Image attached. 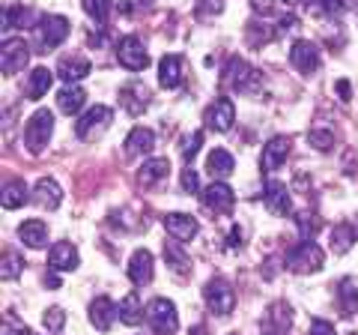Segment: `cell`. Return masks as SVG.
Returning <instances> with one entry per match:
<instances>
[{
  "mask_svg": "<svg viewBox=\"0 0 358 335\" xmlns=\"http://www.w3.org/2000/svg\"><path fill=\"white\" fill-rule=\"evenodd\" d=\"M188 335H209V332H206V327H194V329L188 332Z\"/></svg>",
  "mask_w": 358,
  "mask_h": 335,
  "instance_id": "52",
  "label": "cell"
},
{
  "mask_svg": "<svg viewBox=\"0 0 358 335\" xmlns=\"http://www.w3.org/2000/svg\"><path fill=\"white\" fill-rule=\"evenodd\" d=\"M120 102L131 117H138L141 111L147 108V90H143L141 84H129V87H122L120 90Z\"/></svg>",
  "mask_w": 358,
  "mask_h": 335,
  "instance_id": "26",
  "label": "cell"
},
{
  "mask_svg": "<svg viewBox=\"0 0 358 335\" xmlns=\"http://www.w3.org/2000/svg\"><path fill=\"white\" fill-rule=\"evenodd\" d=\"M338 93H341V99H343V102H346V99H350V81H338Z\"/></svg>",
  "mask_w": 358,
  "mask_h": 335,
  "instance_id": "51",
  "label": "cell"
},
{
  "mask_svg": "<svg viewBox=\"0 0 358 335\" xmlns=\"http://www.w3.org/2000/svg\"><path fill=\"white\" fill-rule=\"evenodd\" d=\"M164 228L167 233L176 240V242H188V240H194L197 237V219L194 216H188V213H167L164 216Z\"/></svg>",
  "mask_w": 358,
  "mask_h": 335,
  "instance_id": "13",
  "label": "cell"
},
{
  "mask_svg": "<svg viewBox=\"0 0 358 335\" xmlns=\"http://www.w3.org/2000/svg\"><path fill=\"white\" fill-rule=\"evenodd\" d=\"M147 320L155 335H173L179 327V317H176V306L164 296H155L152 303L147 306Z\"/></svg>",
  "mask_w": 358,
  "mask_h": 335,
  "instance_id": "2",
  "label": "cell"
},
{
  "mask_svg": "<svg viewBox=\"0 0 358 335\" xmlns=\"http://www.w3.org/2000/svg\"><path fill=\"white\" fill-rule=\"evenodd\" d=\"M352 242H355V228L352 225H338V228L331 231V249L338 252V254L350 252Z\"/></svg>",
  "mask_w": 358,
  "mask_h": 335,
  "instance_id": "34",
  "label": "cell"
},
{
  "mask_svg": "<svg viewBox=\"0 0 358 335\" xmlns=\"http://www.w3.org/2000/svg\"><path fill=\"white\" fill-rule=\"evenodd\" d=\"M27 186H24V180H6V186H3V210H18V207H24L27 204Z\"/></svg>",
  "mask_w": 358,
  "mask_h": 335,
  "instance_id": "30",
  "label": "cell"
},
{
  "mask_svg": "<svg viewBox=\"0 0 358 335\" xmlns=\"http://www.w3.org/2000/svg\"><path fill=\"white\" fill-rule=\"evenodd\" d=\"M164 261L171 264L173 273H188L192 270V261H188V254L179 249V242H164Z\"/></svg>",
  "mask_w": 358,
  "mask_h": 335,
  "instance_id": "33",
  "label": "cell"
},
{
  "mask_svg": "<svg viewBox=\"0 0 358 335\" xmlns=\"http://www.w3.org/2000/svg\"><path fill=\"white\" fill-rule=\"evenodd\" d=\"M152 147H155V135H152L147 126H138V129L129 132V138H126V153H129V156L150 153Z\"/></svg>",
  "mask_w": 358,
  "mask_h": 335,
  "instance_id": "27",
  "label": "cell"
},
{
  "mask_svg": "<svg viewBox=\"0 0 358 335\" xmlns=\"http://www.w3.org/2000/svg\"><path fill=\"white\" fill-rule=\"evenodd\" d=\"M343 9V0H310V13L317 15H338Z\"/></svg>",
  "mask_w": 358,
  "mask_h": 335,
  "instance_id": "38",
  "label": "cell"
},
{
  "mask_svg": "<svg viewBox=\"0 0 358 335\" xmlns=\"http://www.w3.org/2000/svg\"><path fill=\"white\" fill-rule=\"evenodd\" d=\"M227 249L233 252V249H242V228H230V233H227Z\"/></svg>",
  "mask_w": 358,
  "mask_h": 335,
  "instance_id": "47",
  "label": "cell"
},
{
  "mask_svg": "<svg viewBox=\"0 0 358 335\" xmlns=\"http://www.w3.org/2000/svg\"><path fill=\"white\" fill-rule=\"evenodd\" d=\"M251 6L257 9V13H268V9H272V4H268V0H251Z\"/></svg>",
  "mask_w": 358,
  "mask_h": 335,
  "instance_id": "50",
  "label": "cell"
},
{
  "mask_svg": "<svg viewBox=\"0 0 358 335\" xmlns=\"http://www.w3.org/2000/svg\"><path fill=\"white\" fill-rule=\"evenodd\" d=\"M33 200H36L42 210H57L63 204V192L51 177H42V180H36V186H33Z\"/></svg>",
  "mask_w": 358,
  "mask_h": 335,
  "instance_id": "16",
  "label": "cell"
},
{
  "mask_svg": "<svg viewBox=\"0 0 358 335\" xmlns=\"http://www.w3.org/2000/svg\"><path fill=\"white\" fill-rule=\"evenodd\" d=\"M296 225H299V231L310 240L313 231H317V216H313V213H296Z\"/></svg>",
  "mask_w": 358,
  "mask_h": 335,
  "instance_id": "41",
  "label": "cell"
},
{
  "mask_svg": "<svg viewBox=\"0 0 358 335\" xmlns=\"http://www.w3.org/2000/svg\"><path fill=\"white\" fill-rule=\"evenodd\" d=\"M27 18V9H21V6H6V13H3V27H21V21Z\"/></svg>",
  "mask_w": 358,
  "mask_h": 335,
  "instance_id": "40",
  "label": "cell"
},
{
  "mask_svg": "<svg viewBox=\"0 0 358 335\" xmlns=\"http://www.w3.org/2000/svg\"><path fill=\"white\" fill-rule=\"evenodd\" d=\"M27 60H30L27 42H21V39H6L3 42V51H0V66H3L6 75L21 72L27 66Z\"/></svg>",
  "mask_w": 358,
  "mask_h": 335,
  "instance_id": "9",
  "label": "cell"
},
{
  "mask_svg": "<svg viewBox=\"0 0 358 335\" xmlns=\"http://www.w3.org/2000/svg\"><path fill=\"white\" fill-rule=\"evenodd\" d=\"M310 335H338V332H334V327L329 320H313L310 323Z\"/></svg>",
  "mask_w": 358,
  "mask_h": 335,
  "instance_id": "45",
  "label": "cell"
},
{
  "mask_svg": "<svg viewBox=\"0 0 358 335\" xmlns=\"http://www.w3.org/2000/svg\"><path fill=\"white\" fill-rule=\"evenodd\" d=\"M308 141H310L317 150H329L331 144H334V135H331V132H322V129H313Z\"/></svg>",
  "mask_w": 358,
  "mask_h": 335,
  "instance_id": "42",
  "label": "cell"
},
{
  "mask_svg": "<svg viewBox=\"0 0 358 335\" xmlns=\"http://www.w3.org/2000/svg\"><path fill=\"white\" fill-rule=\"evenodd\" d=\"M322 261H326V254H322L320 245L310 242V240H305L301 245H296V249L287 254V266H289L293 273H299V275L317 273L320 266H322Z\"/></svg>",
  "mask_w": 358,
  "mask_h": 335,
  "instance_id": "3",
  "label": "cell"
},
{
  "mask_svg": "<svg viewBox=\"0 0 358 335\" xmlns=\"http://www.w3.org/2000/svg\"><path fill=\"white\" fill-rule=\"evenodd\" d=\"M289 323H293V308H289L287 303H272L266 311L263 323H260V332L263 335H287Z\"/></svg>",
  "mask_w": 358,
  "mask_h": 335,
  "instance_id": "8",
  "label": "cell"
},
{
  "mask_svg": "<svg viewBox=\"0 0 358 335\" xmlns=\"http://www.w3.org/2000/svg\"><path fill=\"white\" fill-rule=\"evenodd\" d=\"M200 144H203V132H192V135L182 141V159H185V162L194 159L197 150H200Z\"/></svg>",
  "mask_w": 358,
  "mask_h": 335,
  "instance_id": "39",
  "label": "cell"
},
{
  "mask_svg": "<svg viewBox=\"0 0 358 335\" xmlns=\"http://www.w3.org/2000/svg\"><path fill=\"white\" fill-rule=\"evenodd\" d=\"M42 323H45V329H51V332H60V329H63V323H66V311H63L60 306H51V308H45Z\"/></svg>",
  "mask_w": 358,
  "mask_h": 335,
  "instance_id": "37",
  "label": "cell"
},
{
  "mask_svg": "<svg viewBox=\"0 0 358 335\" xmlns=\"http://www.w3.org/2000/svg\"><path fill=\"white\" fill-rule=\"evenodd\" d=\"M266 207H268V213L272 216H287L289 210H293V198H289V189L284 183H266Z\"/></svg>",
  "mask_w": 358,
  "mask_h": 335,
  "instance_id": "15",
  "label": "cell"
},
{
  "mask_svg": "<svg viewBox=\"0 0 358 335\" xmlns=\"http://www.w3.org/2000/svg\"><path fill=\"white\" fill-rule=\"evenodd\" d=\"M87 93L81 90V87H63V90L57 93V108L63 111V114H78L84 105Z\"/></svg>",
  "mask_w": 358,
  "mask_h": 335,
  "instance_id": "31",
  "label": "cell"
},
{
  "mask_svg": "<svg viewBox=\"0 0 358 335\" xmlns=\"http://www.w3.org/2000/svg\"><path fill=\"white\" fill-rule=\"evenodd\" d=\"M69 18H63V15H45L39 21V27H36V51H54L60 46V42L69 36Z\"/></svg>",
  "mask_w": 358,
  "mask_h": 335,
  "instance_id": "1",
  "label": "cell"
},
{
  "mask_svg": "<svg viewBox=\"0 0 358 335\" xmlns=\"http://www.w3.org/2000/svg\"><path fill=\"white\" fill-rule=\"evenodd\" d=\"M84 9H87V15L93 18L96 25H105L110 9H114V0H84Z\"/></svg>",
  "mask_w": 358,
  "mask_h": 335,
  "instance_id": "36",
  "label": "cell"
},
{
  "mask_svg": "<svg viewBox=\"0 0 358 335\" xmlns=\"http://www.w3.org/2000/svg\"><path fill=\"white\" fill-rule=\"evenodd\" d=\"M200 200L209 213H218V216H230L233 207H236V192L227 186V183H212L200 192Z\"/></svg>",
  "mask_w": 358,
  "mask_h": 335,
  "instance_id": "6",
  "label": "cell"
},
{
  "mask_svg": "<svg viewBox=\"0 0 358 335\" xmlns=\"http://www.w3.org/2000/svg\"><path fill=\"white\" fill-rule=\"evenodd\" d=\"M51 78H54V72L51 69H45V66H36V69L30 72V78H27V99H42L45 93H48V87H51Z\"/></svg>",
  "mask_w": 358,
  "mask_h": 335,
  "instance_id": "29",
  "label": "cell"
},
{
  "mask_svg": "<svg viewBox=\"0 0 358 335\" xmlns=\"http://www.w3.org/2000/svg\"><path fill=\"white\" fill-rule=\"evenodd\" d=\"M117 60L126 66V69L141 72V69L150 66V54H147V48H143V42L138 36H122L117 42Z\"/></svg>",
  "mask_w": 358,
  "mask_h": 335,
  "instance_id": "7",
  "label": "cell"
},
{
  "mask_svg": "<svg viewBox=\"0 0 358 335\" xmlns=\"http://www.w3.org/2000/svg\"><path fill=\"white\" fill-rule=\"evenodd\" d=\"M143 9V0H120V13L122 15H134Z\"/></svg>",
  "mask_w": 358,
  "mask_h": 335,
  "instance_id": "46",
  "label": "cell"
},
{
  "mask_svg": "<svg viewBox=\"0 0 358 335\" xmlns=\"http://www.w3.org/2000/svg\"><path fill=\"white\" fill-rule=\"evenodd\" d=\"M251 78H254V69L242 57H230L227 66H224V72H221V84L230 87V90H245V87L251 84Z\"/></svg>",
  "mask_w": 358,
  "mask_h": 335,
  "instance_id": "12",
  "label": "cell"
},
{
  "mask_svg": "<svg viewBox=\"0 0 358 335\" xmlns=\"http://www.w3.org/2000/svg\"><path fill=\"white\" fill-rule=\"evenodd\" d=\"M350 335H358V332H350Z\"/></svg>",
  "mask_w": 358,
  "mask_h": 335,
  "instance_id": "54",
  "label": "cell"
},
{
  "mask_svg": "<svg viewBox=\"0 0 358 335\" xmlns=\"http://www.w3.org/2000/svg\"><path fill=\"white\" fill-rule=\"evenodd\" d=\"M233 335H236V332H233Z\"/></svg>",
  "mask_w": 358,
  "mask_h": 335,
  "instance_id": "55",
  "label": "cell"
},
{
  "mask_svg": "<svg viewBox=\"0 0 358 335\" xmlns=\"http://www.w3.org/2000/svg\"><path fill=\"white\" fill-rule=\"evenodd\" d=\"M51 132H54L51 111H36V114L27 120V126H24V144H27V150L30 153H42L45 144L51 141Z\"/></svg>",
  "mask_w": 358,
  "mask_h": 335,
  "instance_id": "4",
  "label": "cell"
},
{
  "mask_svg": "<svg viewBox=\"0 0 358 335\" xmlns=\"http://www.w3.org/2000/svg\"><path fill=\"white\" fill-rule=\"evenodd\" d=\"M206 171L209 177H230L236 171V162H233V156L227 150H212L206 156Z\"/></svg>",
  "mask_w": 358,
  "mask_h": 335,
  "instance_id": "28",
  "label": "cell"
},
{
  "mask_svg": "<svg viewBox=\"0 0 358 335\" xmlns=\"http://www.w3.org/2000/svg\"><path fill=\"white\" fill-rule=\"evenodd\" d=\"M18 237H21L24 245H30V249H42V245L48 242V228H45V221L30 219V221H24V225L18 228Z\"/></svg>",
  "mask_w": 358,
  "mask_h": 335,
  "instance_id": "25",
  "label": "cell"
},
{
  "mask_svg": "<svg viewBox=\"0 0 358 335\" xmlns=\"http://www.w3.org/2000/svg\"><path fill=\"white\" fill-rule=\"evenodd\" d=\"M129 278L131 285H150L152 282V254L147 249H138L129 261Z\"/></svg>",
  "mask_w": 358,
  "mask_h": 335,
  "instance_id": "20",
  "label": "cell"
},
{
  "mask_svg": "<svg viewBox=\"0 0 358 335\" xmlns=\"http://www.w3.org/2000/svg\"><path fill=\"white\" fill-rule=\"evenodd\" d=\"M167 174H171V162H167V159H150V162H143V165H141L138 183L150 189V186H155V183L167 180Z\"/></svg>",
  "mask_w": 358,
  "mask_h": 335,
  "instance_id": "23",
  "label": "cell"
},
{
  "mask_svg": "<svg viewBox=\"0 0 358 335\" xmlns=\"http://www.w3.org/2000/svg\"><path fill=\"white\" fill-rule=\"evenodd\" d=\"M224 4L221 0H203V13H221Z\"/></svg>",
  "mask_w": 358,
  "mask_h": 335,
  "instance_id": "49",
  "label": "cell"
},
{
  "mask_svg": "<svg viewBox=\"0 0 358 335\" xmlns=\"http://www.w3.org/2000/svg\"><path fill=\"white\" fill-rule=\"evenodd\" d=\"M284 4H287V6H296V4H301V0H284Z\"/></svg>",
  "mask_w": 358,
  "mask_h": 335,
  "instance_id": "53",
  "label": "cell"
},
{
  "mask_svg": "<svg viewBox=\"0 0 358 335\" xmlns=\"http://www.w3.org/2000/svg\"><path fill=\"white\" fill-rule=\"evenodd\" d=\"M45 287H48V290H57V287H60V275L54 273V270H51L48 275H45Z\"/></svg>",
  "mask_w": 358,
  "mask_h": 335,
  "instance_id": "48",
  "label": "cell"
},
{
  "mask_svg": "<svg viewBox=\"0 0 358 335\" xmlns=\"http://www.w3.org/2000/svg\"><path fill=\"white\" fill-rule=\"evenodd\" d=\"M21 270H24V261H21V254L6 249L3 252V266H0V275H3V282H13V278L21 275Z\"/></svg>",
  "mask_w": 358,
  "mask_h": 335,
  "instance_id": "35",
  "label": "cell"
},
{
  "mask_svg": "<svg viewBox=\"0 0 358 335\" xmlns=\"http://www.w3.org/2000/svg\"><path fill=\"white\" fill-rule=\"evenodd\" d=\"M159 81H162V87H167V90L179 87V81H182V57H179V54H164V57H162V63H159Z\"/></svg>",
  "mask_w": 358,
  "mask_h": 335,
  "instance_id": "21",
  "label": "cell"
},
{
  "mask_svg": "<svg viewBox=\"0 0 358 335\" xmlns=\"http://www.w3.org/2000/svg\"><path fill=\"white\" fill-rule=\"evenodd\" d=\"M117 306L110 303L108 296H99V299H93L90 303V323H93L96 329H102V332H108L110 327H114V317H117Z\"/></svg>",
  "mask_w": 358,
  "mask_h": 335,
  "instance_id": "19",
  "label": "cell"
},
{
  "mask_svg": "<svg viewBox=\"0 0 358 335\" xmlns=\"http://www.w3.org/2000/svg\"><path fill=\"white\" fill-rule=\"evenodd\" d=\"M338 308L343 317H352L358 311V282L355 278H341L338 285Z\"/></svg>",
  "mask_w": 358,
  "mask_h": 335,
  "instance_id": "22",
  "label": "cell"
},
{
  "mask_svg": "<svg viewBox=\"0 0 358 335\" xmlns=\"http://www.w3.org/2000/svg\"><path fill=\"white\" fill-rule=\"evenodd\" d=\"M287 156H289V138L287 135H275L263 150V159H260L263 171H275V168H281L287 162Z\"/></svg>",
  "mask_w": 358,
  "mask_h": 335,
  "instance_id": "18",
  "label": "cell"
},
{
  "mask_svg": "<svg viewBox=\"0 0 358 335\" xmlns=\"http://www.w3.org/2000/svg\"><path fill=\"white\" fill-rule=\"evenodd\" d=\"M179 183H182L185 192H197V189H200V183H197V174L192 171V168H185L182 177H179Z\"/></svg>",
  "mask_w": 358,
  "mask_h": 335,
  "instance_id": "43",
  "label": "cell"
},
{
  "mask_svg": "<svg viewBox=\"0 0 358 335\" xmlns=\"http://www.w3.org/2000/svg\"><path fill=\"white\" fill-rule=\"evenodd\" d=\"M289 63L305 75L317 72L320 69V48L308 39H299V42H293V48H289Z\"/></svg>",
  "mask_w": 358,
  "mask_h": 335,
  "instance_id": "10",
  "label": "cell"
},
{
  "mask_svg": "<svg viewBox=\"0 0 358 335\" xmlns=\"http://www.w3.org/2000/svg\"><path fill=\"white\" fill-rule=\"evenodd\" d=\"M141 317H147V311L141 308V299H138V294H129V296L120 303V320L126 323V327H138Z\"/></svg>",
  "mask_w": 358,
  "mask_h": 335,
  "instance_id": "32",
  "label": "cell"
},
{
  "mask_svg": "<svg viewBox=\"0 0 358 335\" xmlns=\"http://www.w3.org/2000/svg\"><path fill=\"white\" fill-rule=\"evenodd\" d=\"M110 108H105V105H93L90 111H84L81 114V120H78V126H75V132H78V138H90L93 132H99V129H105L108 123H110Z\"/></svg>",
  "mask_w": 358,
  "mask_h": 335,
  "instance_id": "14",
  "label": "cell"
},
{
  "mask_svg": "<svg viewBox=\"0 0 358 335\" xmlns=\"http://www.w3.org/2000/svg\"><path fill=\"white\" fill-rule=\"evenodd\" d=\"M248 39H251V46H257V42H260V46H263V42L272 39V30H268L266 25H260V30L251 27V30H248Z\"/></svg>",
  "mask_w": 358,
  "mask_h": 335,
  "instance_id": "44",
  "label": "cell"
},
{
  "mask_svg": "<svg viewBox=\"0 0 358 335\" xmlns=\"http://www.w3.org/2000/svg\"><path fill=\"white\" fill-rule=\"evenodd\" d=\"M90 60H84V57H63L60 63H57V75L63 78L66 84H72V81H81V78H87L90 75Z\"/></svg>",
  "mask_w": 358,
  "mask_h": 335,
  "instance_id": "24",
  "label": "cell"
},
{
  "mask_svg": "<svg viewBox=\"0 0 358 335\" xmlns=\"http://www.w3.org/2000/svg\"><path fill=\"white\" fill-rule=\"evenodd\" d=\"M6 335H9V332H6Z\"/></svg>",
  "mask_w": 358,
  "mask_h": 335,
  "instance_id": "56",
  "label": "cell"
},
{
  "mask_svg": "<svg viewBox=\"0 0 358 335\" xmlns=\"http://www.w3.org/2000/svg\"><path fill=\"white\" fill-rule=\"evenodd\" d=\"M48 266L54 273H72L78 266V249L72 242H57L51 245V254H48Z\"/></svg>",
  "mask_w": 358,
  "mask_h": 335,
  "instance_id": "17",
  "label": "cell"
},
{
  "mask_svg": "<svg viewBox=\"0 0 358 335\" xmlns=\"http://www.w3.org/2000/svg\"><path fill=\"white\" fill-rule=\"evenodd\" d=\"M203 120H206V126H209V129L227 132V129L233 126V120H236V108H233V102H230L227 96H221V99H215V102L206 108Z\"/></svg>",
  "mask_w": 358,
  "mask_h": 335,
  "instance_id": "11",
  "label": "cell"
},
{
  "mask_svg": "<svg viewBox=\"0 0 358 335\" xmlns=\"http://www.w3.org/2000/svg\"><path fill=\"white\" fill-rule=\"evenodd\" d=\"M203 299H206L209 311H215L218 317H227L233 306H236V294H233V287L224 282V278H209L203 287Z\"/></svg>",
  "mask_w": 358,
  "mask_h": 335,
  "instance_id": "5",
  "label": "cell"
}]
</instances>
